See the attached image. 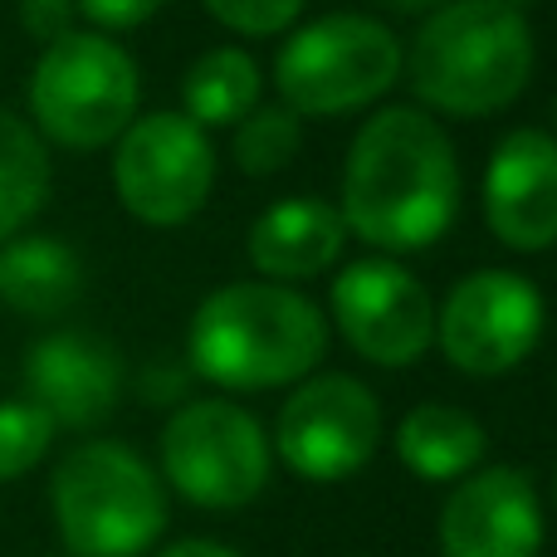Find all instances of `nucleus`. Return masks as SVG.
<instances>
[{
    "instance_id": "f257e3e1",
    "label": "nucleus",
    "mask_w": 557,
    "mask_h": 557,
    "mask_svg": "<svg viewBox=\"0 0 557 557\" xmlns=\"http://www.w3.org/2000/svg\"><path fill=\"white\" fill-rule=\"evenodd\" d=\"M347 235L376 255L431 250L460 215V152L435 113L392 103L357 127L337 196Z\"/></svg>"
},
{
    "instance_id": "f03ea898",
    "label": "nucleus",
    "mask_w": 557,
    "mask_h": 557,
    "mask_svg": "<svg viewBox=\"0 0 557 557\" xmlns=\"http://www.w3.org/2000/svg\"><path fill=\"white\" fill-rule=\"evenodd\" d=\"M327 318L313 298L274 278H240L206 294L186 327V362L221 392H274L318 372Z\"/></svg>"
},
{
    "instance_id": "7ed1b4c3",
    "label": "nucleus",
    "mask_w": 557,
    "mask_h": 557,
    "mask_svg": "<svg viewBox=\"0 0 557 557\" xmlns=\"http://www.w3.org/2000/svg\"><path fill=\"white\" fill-rule=\"evenodd\" d=\"M425 113H504L533 78L529 15L504 0H450L421 20L406 69Z\"/></svg>"
},
{
    "instance_id": "20e7f679",
    "label": "nucleus",
    "mask_w": 557,
    "mask_h": 557,
    "mask_svg": "<svg viewBox=\"0 0 557 557\" xmlns=\"http://www.w3.org/2000/svg\"><path fill=\"white\" fill-rule=\"evenodd\" d=\"M49 509L74 557H143L166 533V484L133 445L84 441L59 460Z\"/></svg>"
},
{
    "instance_id": "39448f33",
    "label": "nucleus",
    "mask_w": 557,
    "mask_h": 557,
    "mask_svg": "<svg viewBox=\"0 0 557 557\" xmlns=\"http://www.w3.org/2000/svg\"><path fill=\"white\" fill-rule=\"evenodd\" d=\"M143 103L133 54L103 29H69L29 69V127L69 152L117 143Z\"/></svg>"
},
{
    "instance_id": "423d86ee",
    "label": "nucleus",
    "mask_w": 557,
    "mask_h": 557,
    "mask_svg": "<svg viewBox=\"0 0 557 557\" xmlns=\"http://www.w3.org/2000/svg\"><path fill=\"white\" fill-rule=\"evenodd\" d=\"M406 69V45L392 25L372 15H323L294 29L274 54L278 103L298 117H337L376 103L396 88Z\"/></svg>"
},
{
    "instance_id": "0eeeda50",
    "label": "nucleus",
    "mask_w": 557,
    "mask_h": 557,
    "mask_svg": "<svg viewBox=\"0 0 557 557\" xmlns=\"http://www.w3.org/2000/svg\"><path fill=\"white\" fill-rule=\"evenodd\" d=\"M274 474V445L260 416L225 396L182 401L162 425V484L186 504L235 513L264 494Z\"/></svg>"
},
{
    "instance_id": "6e6552de",
    "label": "nucleus",
    "mask_w": 557,
    "mask_h": 557,
    "mask_svg": "<svg viewBox=\"0 0 557 557\" xmlns=\"http://www.w3.org/2000/svg\"><path fill=\"white\" fill-rule=\"evenodd\" d=\"M270 445L304 484H343L382 445V401L352 372H308L278 406Z\"/></svg>"
},
{
    "instance_id": "1a4fd4ad",
    "label": "nucleus",
    "mask_w": 557,
    "mask_h": 557,
    "mask_svg": "<svg viewBox=\"0 0 557 557\" xmlns=\"http://www.w3.org/2000/svg\"><path fill=\"white\" fill-rule=\"evenodd\" d=\"M113 191L143 225L172 231L201 215L215 191V147L186 113H143L113 143Z\"/></svg>"
},
{
    "instance_id": "9d476101",
    "label": "nucleus",
    "mask_w": 557,
    "mask_h": 557,
    "mask_svg": "<svg viewBox=\"0 0 557 557\" xmlns=\"http://www.w3.org/2000/svg\"><path fill=\"white\" fill-rule=\"evenodd\" d=\"M548 304L513 270H470L435 308V347L465 376H504L543 343Z\"/></svg>"
},
{
    "instance_id": "9b49d317",
    "label": "nucleus",
    "mask_w": 557,
    "mask_h": 557,
    "mask_svg": "<svg viewBox=\"0 0 557 557\" xmlns=\"http://www.w3.org/2000/svg\"><path fill=\"white\" fill-rule=\"evenodd\" d=\"M333 327L362 362L401 372L435 347V298L392 255L352 260L333 278Z\"/></svg>"
},
{
    "instance_id": "f8f14e48",
    "label": "nucleus",
    "mask_w": 557,
    "mask_h": 557,
    "mask_svg": "<svg viewBox=\"0 0 557 557\" xmlns=\"http://www.w3.org/2000/svg\"><path fill=\"white\" fill-rule=\"evenodd\" d=\"M543 539V499L519 465H480L465 474L435 519L441 557H539Z\"/></svg>"
},
{
    "instance_id": "ddd939ff",
    "label": "nucleus",
    "mask_w": 557,
    "mask_h": 557,
    "mask_svg": "<svg viewBox=\"0 0 557 557\" xmlns=\"http://www.w3.org/2000/svg\"><path fill=\"white\" fill-rule=\"evenodd\" d=\"M484 225L513 255L557 245V137L548 127H513L484 166Z\"/></svg>"
},
{
    "instance_id": "4468645a",
    "label": "nucleus",
    "mask_w": 557,
    "mask_h": 557,
    "mask_svg": "<svg viewBox=\"0 0 557 557\" xmlns=\"http://www.w3.org/2000/svg\"><path fill=\"white\" fill-rule=\"evenodd\" d=\"M25 396L69 431H94L123 396V357L108 337L59 327L25 352Z\"/></svg>"
},
{
    "instance_id": "2eb2a0df",
    "label": "nucleus",
    "mask_w": 557,
    "mask_h": 557,
    "mask_svg": "<svg viewBox=\"0 0 557 557\" xmlns=\"http://www.w3.org/2000/svg\"><path fill=\"white\" fill-rule=\"evenodd\" d=\"M347 245V225L333 201L323 196H284L270 211L255 215L245 235V255L264 278L294 284V278H318L333 270Z\"/></svg>"
},
{
    "instance_id": "dca6fc26",
    "label": "nucleus",
    "mask_w": 557,
    "mask_h": 557,
    "mask_svg": "<svg viewBox=\"0 0 557 557\" xmlns=\"http://www.w3.org/2000/svg\"><path fill=\"white\" fill-rule=\"evenodd\" d=\"M396 460L425 484H460L465 474H474L490 455V431L480 425V416H470L465 406L450 401H421L396 421L392 431Z\"/></svg>"
},
{
    "instance_id": "f3484780",
    "label": "nucleus",
    "mask_w": 557,
    "mask_h": 557,
    "mask_svg": "<svg viewBox=\"0 0 557 557\" xmlns=\"http://www.w3.org/2000/svg\"><path fill=\"white\" fill-rule=\"evenodd\" d=\"M84 294V260L59 235H10L0 245V304L25 318H64Z\"/></svg>"
},
{
    "instance_id": "a211bd4d",
    "label": "nucleus",
    "mask_w": 557,
    "mask_h": 557,
    "mask_svg": "<svg viewBox=\"0 0 557 557\" xmlns=\"http://www.w3.org/2000/svg\"><path fill=\"white\" fill-rule=\"evenodd\" d=\"M264 94V74L260 59L240 45H221L206 49L182 78V113L191 123H201L206 133L211 127H235L250 108H260Z\"/></svg>"
},
{
    "instance_id": "6ab92c4d",
    "label": "nucleus",
    "mask_w": 557,
    "mask_h": 557,
    "mask_svg": "<svg viewBox=\"0 0 557 557\" xmlns=\"http://www.w3.org/2000/svg\"><path fill=\"white\" fill-rule=\"evenodd\" d=\"M49 147L20 113L0 108V245L20 235L49 201Z\"/></svg>"
},
{
    "instance_id": "aec40b11",
    "label": "nucleus",
    "mask_w": 557,
    "mask_h": 557,
    "mask_svg": "<svg viewBox=\"0 0 557 557\" xmlns=\"http://www.w3.org/2000/svg\"><path fill=\"white\" fill-rule=\"evenodd\" d=\"M298 147H304V117L284 103H260L235 123L231 157L245 176H274L294 162Z\"/></svg>"
},
{
    "instance_id": "412c9836",
    "label": "nucleus",
    "mask_w": 557,
    "mask_h": 557,
    "mask_svg": "<svg viewBox=\"0 0 557 557\" xmlns=\"http://www.w3.org/2000/svg\"><path fill=\"white\" fill-rule=\"evenodd\" d=\"M59 425L39 411L29 396H15V401H0V484L25 480L39 460L49 455Z\"/></svg>"
},
{
    "instance_id": "4be33fe9",
    "label": "nucleus",
    "mask_w": 557,
    "mask_h": 557,
    "mask_svg": "<svg viewBox=\"0 0 557 557\" xmlns=\"http://www.w3.org/2000/svg\"><path fill=\"white\" fill-rule=\"evenodd\" d=\"M201 5L215 25H225L231 35H245V39L284 35L304 15V0H201Z\"/></svg>"
},
{
    "instance_id": "5701e85b",
    "label": "nucleus",
    "mask_w": 557,
    "mask_h": 557,
    "mask_svg": "<svg viewBox=\"0 0 557 557\" xmlns=\"http://www.w3.org/2000/svg\"><path fill=\"white\" fill-rule=\"evenodd\" d=\"M166 0H74V10L103 35H117V29H137L162 10Z\"/></svg>"
},
{
    "instance_id": "b1692460",
    "label": "nucleus",
    "mask_w": 557,
    "mask_h": 557,
    "mask_svg": "<svg viewBox=\"0 0 557 557\" xmlns=\"http://www.w3.org/2000/svg\"><path fill=\"white\" fill-rule=\"evenodd\" d=\"M74 0H20V25L25 35H35L39 45H54L74 29Z\"/></svg>"
},
{
    "instance_id": "393cba45",
    "label": "nucleus",
    "mask_w": 557,
    "mask_h": 557,
    "mask_svg": "<svg viewBox=\"0 0 557 557\" xmlns=\"http://www.w3.org/2000/svg\"><path fill=\"white\" fill-rule=\"evenodd\" d=\"M157 557H240V553L225 548V543H215V539H176V543H166Z\"/></svg>"
},
{
    "instance_id": "a878e982",
    "label": "nucleus",
    "mask_w": 557,
    "mask_h": 557,
    "mask_svg": "<svg viewBox=\"0 0 557 557\" xmlns=\"http://www.w3.org/2000/svg\"><path fill=\"white\" fill-rule=\"evenodd\" d=\"M392 10H401V15H431L435 5H445V0H386Z\"/></svg>"
},
{
    "instance_id": "bb28decb",
    "label": "nucleus",
    "mask_w": 557,
    "mask_h": 557,
    "mask_svg": "<svg viewBox=\"0 0 557 557\" xmlns=\"http://www.w3.org/2000/svg\"><path fill=\"white\" fill-rule=\"evenodd\" d=\"M504 5H513V10H523V5H533V0H504Z\"/></svg>"
},
{
    "instance_id": "cd10ccee",
    "label": "nucleus",
    "mask_w": 557,
    "mask_h": 557,
    "mask_svg": "<svg viewBox=\"0 0 557 557\" xmlns=\"http://www.w3.org/2000/svg\"><path fill=\"white\" fill-rule=\"evenodd\" d=\"M553 137H557V98H553Z\"/></svg>"
},
{
    "instance_id": "c85d7f7f",
    "label": "nucleus",
    "mask_w": 557,
    "mask_h": 557,
    "mask_svg": "<svg viewBox=\"0 0 557 557\" xmlns=\"http://www.w3.org/2000/svg\"><path fill=\"white\" fill-rule=\"evenodd\" d=\"M553 504H557V474H553Z\"/></svg>"
}]
</instances>
